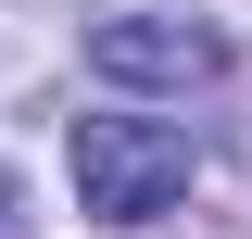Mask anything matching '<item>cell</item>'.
<instances>
[{"label":"cell","mask_w":252,"mask_h":239,"mask_svg":"<svg viewBox=\"0 0 252 239\" xmlns=\"http://www.w3.org/2000/svg\"><path fill=\"white\" fill-rule=\"evenodd\" d=\"M189 189V126L164 114H76V202L101 227H152Z\"/></svg>","instance_id":"cell-1"},{"label":"cell","mask_w":252,"mask_h":239,"mask_svg":"<svg viewBox=\"0 0 252 239\" xmlns=\"http://www.w3.org/2000/svg\"><path fill=\"white\" fill-rule=\"evenodd\" d=\"M89 76H114V89H202V76H227V26H202V13H164V0H126V13H101L89 26Z\"/></svg>","instance_id":"cell-2"},{"label":"cell","mask_w":252,"mask_h":239,"mask_svg":"<svg viewBox=\"0 0 252 239\" xmlns=\"http://www.w3.org/2000/svg\"><path fill=\"white\" fill-rule=\"evenodd\" d=\"M0 239H38V227H26V177H13V164H0Z\"/></svg>","instance_id":"cell-3"}]
</instances>
